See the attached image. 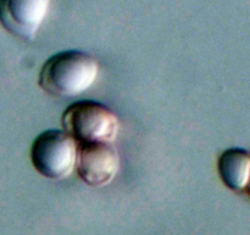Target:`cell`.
Returning a JSON list of instances; mask_svg holds the SVG:
<instances>
[{"label": "cell", "instance_id": "6da1fadb", "mask_svg": "<svg viewBox=\"0 0 250 235\" xmlns=\"http://www.w3.org/2000/svg\"><path fill=\"white\" fill-rule=\"evenodd\" d=\"M98 71L99 65L92 54L68 49L46 59L39 72L38 85L54 97H76L92 87Z\"/></svg>", "mask_w": 250, "mask_h": 235}, {"label": "cell", "instance_id": "7a4b0ae2", "mask_svg": "<svg viewBox=\"0 0 250 235\" xmlns=\"http://www.w3.org/2000/svg\"><path fill=\"white\" fill-rule=\"evenodd\" d=\"M61 122L77 143H112L120 131L117 115L95 100H78L68 105Z\"/></svg>", "mask_w": 250, "mask_h": 235}, {"label": "cell", "instance_id": "3957f363", "mask_svg": "<svg viewBox=\"0 0 250 235\" xmlns=\"http://www.w3.org/2000/svg\"><path fill=\"white\" fill-rule=\"evenodd\" d=\"M77 147L76 140L65 130H46L32 143V164L44 178L62 180L75 170Z\"/></svg>", "mask_w": 250, "mask_h": 235}, {"label": "cell", "instance_id": "277c9868", "mask_svg": "<svg viewBox=\"0 0 250 235\" xmlns=\"http://www.w3.org/2000/svg\"><path fill=\"white\" fill-rule=\"evenodd\" d=\"M119 168V152L112 143H78L75 169L87 185H107L114 180Z\"/></svg>", "mask_w": 250, "mask_h": 235}, {"label": "cell", "instance_id": "5b68a950", "mask_svg": "<svg viewBox=\"0 0 250 235\" xmlns=\"http://www.w3.org/2000/svg\"><path fill=\"white\" fill-rule=\"evenodd\" d=\"M49 4L50 0H0V24L17 38L33 41Z\"/></svg>", "mask_w": 250, "mask_h": 235}, {"label": "cell", "instance_id": "8992f818", "mask_svg": "<svg viewBox=\"0 0 250 235\" xmlns=\"http://www.w3.org/2000/svg\"><path fill=\"white\" fill-rule=\"evenodd\" d=\"M217 170L229 190H246L250 179V152L239 147L226 149L219 157Z\"/></svg>", "mask_w": 250, "mask_h": 235}, {"label": "cell", "instance_id": "52a82bcc", "mask_svg": "<svg viewBox=\"0 0 250 235\" xmlns=\"http://www.w3.org/2000/svg\"><path fill=\"white\" fill-rule=\"evenodd\" d=\"M247 191H248V193H249V196H250V179H249V183H248V186H247V188H246Z\"/></svg>", "mask_w": 250, "mask_h": 235}]
</instances>
